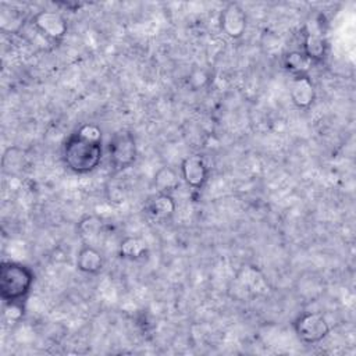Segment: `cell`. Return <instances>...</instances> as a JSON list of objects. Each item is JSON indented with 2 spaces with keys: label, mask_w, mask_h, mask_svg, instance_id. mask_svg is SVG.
Listing matches in <instances>:
<instances>
[{
  "label": "cell",
  "mask_w": 356,
  "mask_h": 356,
  "mask_svg": "<svg viewBox=\"0 0 356 356\" xmlns=\"http://www.w3.org/2000/svg\"><path fill=\"white\" fill-rule=\"evenodd\" d=\"M103 159L102 142L82 138L76 132L68 136L63 146V160L68 170L75 174H88L96 170Z\"/></svg>",
  "instance_id": "1"
},
{
  "label": "cell",
  "mask_w": 356,
  "mask_h": 356,
  "mask_svg": "<svg viewBox=\"0 0 356 356\" xmlns=\"http://www.w3.org/2000/svg\"><path fill=\"white\" fill-rule=\"evenodd\" d=\"M35 282V273L26 264L3 260L0 264V296L6 303H22Z\"/></svg>",
  "instance_id": "2"
},
{
  "label": "cell",
  "mask_w": 356,
  "mask_h": 356,
  "mask_svg": "<svg viewBox=\"0 0 356 356\" xmlns=\"http://www.w3.org/2000/svg\"><path fill=\"white\" fill-rule=\"evenodd\" d=\"M110 164L115 172L131 167L138 157L135 138L128 131L115 132L108 142Z\"/></svg>",
  "instance_id": "3"
},
{
  "label": "cell",
  "mask_w": 356,
  "mask_h": 356,
  "mask_svg": "<svg viewBox=\"0 0 356 356\" xmlns=\"http://www.w3.org/2000/svg\"><path fill=\"white\" fill-rule=\"evenodd\" d=\"M293 331L300 342L314 345L328 337L330 324L321 313L305 312L293 320Z\"/></svg>",
  "instance_id": "4"
},
{
  "label": "cell",
  "mask_w": 356,
  "mask_h": 356,
  "mask_svg": "<svg viewBox=\"0 0 356 356\" xmlns=\"http://www.w3.org/2000/svg\"><path fill=\"white\" fill-rule=\"evenodd\" d=\"M32 25L50 42L63 40L68 31V24L64 15L53 10H42L36 13L32 18Z\"/></svg>",
  "instance_id": "5"
},
{
  "label": "cell",
  "mask_w": 356,
  "mask_h": 356,
  "mask_svg": "<svg viewBox=\"0 0 356 356\" xmlns=\"http://www.w3.org/2000/svg\"><path fill=\"white\" fill-rule=\"evenodd\" d=\"M220 28L231 39H241L246 31V13L238 3H228L220 13Z\"/></svg>",
  "instance_id": "6"
},
{
  "label": "cell",
  "mask_w": 356,
  "mask_h": 356,
  "mask_svg": "<svg viewBox=\"0 0 356 356\" xmlns=\"http://www.w3.org/2000/svg\"><path fill=\"white\" fill-rule=\"evenodd\" d=\"M181 178L193 189H202L209 179V167L200 154H192L181 163Z\"/></svg>",
  "instance_id": "7"
},
{
  "label": "cell",
  "mask_w": 356,
  "mask_h": 356,
  "mask_svg": "<svg viewBox=\"0 0 356 356\" xmlns=\"http://www.w3.org/2000/svg\"><path fill=\"white\" fill-rule=\"evenodd\" d=\"M289 95H291L292 103L298 108L310 107L316 99V90L310 76L309 75L293 76L289 85Z\"/></svg>",
  "instance_id": "8"
},
{
  "label": "cell",
  "mask_w": 356,
  "mask_h": 356,
  "mask_svg": "<svg viewBox=\"0 0 356 356\" xmlns=\"http://www.w3.org/2000/svg\"><path fill=\"white\" fill-rule=\"evenodd\" d=\"M76 267L81 273L96 275L104 267L103 254L90 245H83L76 254Z\"/></svg>",
  "instance_id": "9"
},
{
  "label": "cell",
  "mask_w": 356,
  "mask_h": 356,
  "mask_svg": "<svg viewBox=\"0 0 356 356\" xmlns=\"http://www.w3.org/2000/svg\"><path fill=\"white\" fill-rule=\"evenodd\" d=\"M177 209V203L171 193H161L157 192L147 203L146 211L147 214L159 221L168 220Z\"/></svg>",
  "instance_id": "10"
},
{
  "label": "cell",
  "mask_w": 356,
  "mask_h": 356,
  "mask_svg": "<svg viewBox=\"0 0 356 356\" xmlns=\"http://www.w3.org/2000/svg\"><path fill=\"white\" fill-rule=\"evenodd\" d=\"M327 42L324 36L318 32L307 31L303 36L302 42V51L306 54V57L313 63H321L327 56Z\"/></svg>",
  "instance_id": "11"
},
{
  "label": "cell",
  "mask_w": 356,
  "mask_h": 356,
  "mask_svg": "<svg viewBox=\"0 0 356 356\" xmlns=\"http://www.w3.org/2000/svg\"><path fill=\"white\" fill-rule=\"evenodd\" d=\"M149 253L147 243L138 236H125L118 246V256L125 260H140Z\"/></svg>",
  "instance_id": "12"
},
{
  "label": "cell",
  "mask_w": 356,
  "mask_h": 356,
  "mask_svg": "<svg viewBox=\"0 0 356 356\" xmlns=\"http://www.w3.org/2000/svg\"><path fill=\"white\" fill-rule=\"evenodd\" d=\"M282 65L288 72L292 74V76H305L309 75L313 63L302 50H292L284 56Z\"/></svg>",
  "instance_id": "13"
},
{
  "label": "cell",
  "mask_w": 356,
  "mask_h": 356,
  "mask_svg": "<svg viewBox=\"0 0 356 356\" xmlns=\"http://www.w3.org/2000/svg\"><path fill=\"white\" fill-rule=\"evenodd\" d=\"M154 185L161 193H172L179 186L178 174L170 167H161L154 175Z\"/></svg>",
  "instance_id": "14"
},
{
  "label": "cell",
  "mask_w": 356,
  "mask_h": 356,
  "mask_svg": "<svg viewBox=\"0 0 356 356\" xmlns=\"http://www.w3.org/2000/svg\"><path fill=\"white\" fill-rule=\"evenodd\" d=\"M78 135H81L82 138L88 139V140H93V142H102V131L97 125L95 124H83L78 128L76 131Z\"/></svg>",
  "instance_id": "15"
}]
</instances>
